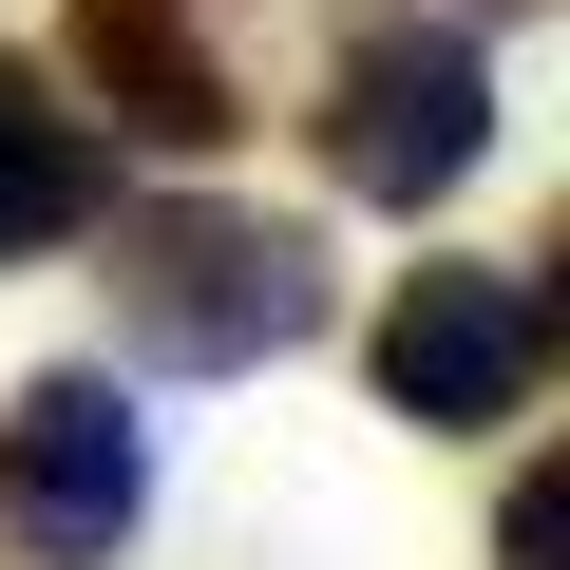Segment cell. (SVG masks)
I'll list each match as a JSON object with an SVG mask.
<instances>
[{"instance_id": "obj_6", "label": "cell", "mask_w": 570, "mask_h": 570, "mask_svg": "<svg viewBox=\"0 0 570 570\" xmlns=\"http://www.w3.org/2000/svg\"><path fill=\"white\" fill-rule=\"evenodd\" d=\"M96 209H115V153H96V115H77L39 58H0V266H58V247H96Z\"/></svg>"}, {"instance_id": "obj_1", "label": "cell", "mask_w": 570, "mask_h": 570, "mask_svg": "<svg viewBox=\"0 0 570 570\" xmlns=\"http://www.w3.org/2000/svg\"><path fill=\"white\" fill-rule=\"evenodd\" d=\"M115 228V343L153 381H247L285 343H324V247L285 209H209V190H153V209H96Z\"/></svg>"}, {"instance_id": "obj_7", "label": "cell", "mask_w": 570, "mask_h": 570, "mask_svg": "<svg viewBox=\"0 0 570 570\" xmlns=\"http://www.w3.org/2000/svg\"><path fill=\"white\" fill-rule=\"evenodd\" d=\"M494 570H570V475H513L494 494Z\"/></svg>"}, {"instance_id": "obj_4", "label": "cell", "mask_w": 570, "mask_h": 570, "mask_svg": "<svg viewBox=\"0 0 570 570\" xmlns=\"http://www.w3.org/2000/svg\"><path fill=\"white\" fill-rule=\"evenodd\" d=\"M381 419H419V438H494V419H532V381H551V285H513V266H400V305H381Z\"/></svg>"}, {"instance_id": "obj_3", "label": "cell", "mask_w": 570, "mask_h": 570, "mask_svg": "<svg viewBox=\"0 0 570 570\" xmlns=\"http://www.w3.org/2000/svg\"><path fill=\"white\" fill-rule=\"evenodd\" d=\"M305 134H324V171H343L362 209H438V190H475V153H494V58H475L456 20H362Z\"/></svg>"}, {"instance_id": "obj_5", "label": "cell", "mask_w": 570, "mask_h": 570, "mask_svg": "<svg viewBox=\"0 0 570 570\" xmlns=\"http://www.w3.org/2000/svg\"><path fill=\"white\" fill-rule=\"evenodd\" d=\"M58 20H77V77L115 96L134 153H228L247 134V96L209 58V0H58Z\"/></svg>"}, {"instance_id": "obj_2", "label": "cell", "mask_w": 570, "mask_h": 570, "mask_svg": "<svg viewBox=\"0 0 570 570\" xmlns=\"http://www.w3.org/2000/svg\"><path fill=\"white\" fill-rule=\"evenodd\" d=\"M153 532V419L115 362H58L0 400V570H115Z\"/></svg>"}]
</instances>
